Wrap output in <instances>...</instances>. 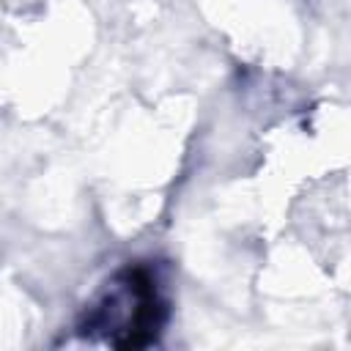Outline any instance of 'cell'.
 Returning a JSON list of instances; mask_svg holds the SVG:
<instances>
[{"mask_svg":"<svg viewBox=\"0 0 351 351\" xmlns=\"http://www.w3.org/2000/svg\"><path fill=\"white\" fill-rule=\"evenodd\" d=\"M167 315L156 277L148 266H126L88 307L82 335H101L110 346L140 348L156 340Z\"/></svg>","mask_w":351,"mask_h":351,"instance_id":"1","label":"cell"}]
</instances>
